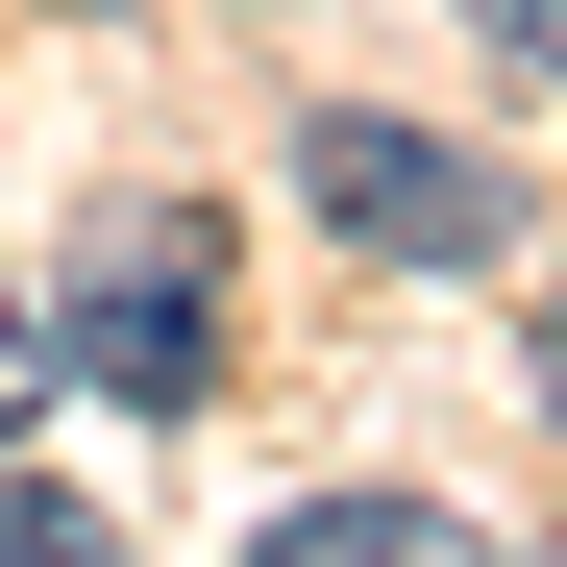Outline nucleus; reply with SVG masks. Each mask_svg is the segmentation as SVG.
Returning a JSON list of instances; mask_svg holds the SVG:
<instances>
[{
    "instance_id": "nucleus-1",
    "label": "nucleus",
    "mask_w": 567,
    "mask_h": 567,
    "mask_svg": "<svg viewBox=\"0 0 567 567\" xmlns=\"http://www.w3.org/2000/svg\"><path fill=\"white\" fill-rule=\"evenodd\" d=\"M50 346L74 370H100V395H148V420H198L223 395V223H100V247H74V297H50Z\"/></svg>"
},
{
    "instance_id": "nucleus-2",
    "label": "nucleus",
    "mask_w": 567,
    "mask_h": 567,
    "mask_svg": "<svg viewBox=\"0 0 567 567\" xmlns=\"http://www.w3.org/2000/svg\"><path fill=\"white\" fill-rule=\"evenodd\" d=\"M297 173H321V223H346V247H420V271H494V247H518V173H494V148H444V124H395V100H321Z\"/></svg>"
},
{
    "instance_id": "nucleus-3",
    "label": "nucleus",
    "mask_w": 567,
    "mask_h": 567,
    "mask_svg": "<svg viewBox=\"0 0 567 567\" xmlns=\"http://www.w3.org/2000/svg\"><path fill=\"white\" fill-rule=\"evenodd\" d=\"M247 567H444V518H420V494H297Z\"/></svg>"
},
{
    "instance_id": "nucleus-4",
    "label": "nucleus",
    "mask_w": 567,
    "mask_h": 567,
    "mask_svg": "<svg viewBox=\"0 0 567 567\" xmlns=\"http://www.w3.org/2000/svg\"><path fill=\"white\" fill-rule=\"evenodd\" d=\"M0 567H124V543L74 518V494H25V468H0Z\"/></svg>"
},
{
    "instance_id": "nucleus-5",
    "label": "nucleus",
    "mask_w": 567,
    "mask_h": 567,
    "mask_svg": "<svg viewBox=\"0 0 567 567\" xmlns=\"http://www.w3.org/2000/svg\"><path fill=\"white\" fill-rule=\"evenodd\" d=\"M50 370H74V346H50V297H25V271H0V420H25Z\"/></svg>"
},
{
    "instance_id": "nucleus-6",
    "label": "nucleus",
    "mask_w": 567,
    "mask_h": 567,
    "mask_svg": "<svg viewBox=\"0 0 567 567\" xmlns=\"http://www.w3.org/2000/svg\"><path fill=\"white\" fill-rule=\"evenodd\" d=\"M468 25H494V50H518V74H567V0H468Z\"/></svg>"
},
{
    "instance_id": "nucleus-7",
    "label": "nucleus",
    "mask_w": 567,
    "mask_h": 567,
    "mask_svg": "<svg viewBox=\"0 0 567 567\" xmlns=\"http://www.w3.org/2000/svg\"><path fill=\"white\" fill-rule=\"evenodd\" d=\"M543 420H567V321H543Z\"/></svg>"
}]
</instances>
